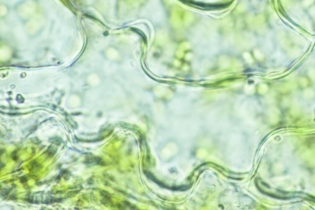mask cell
Returning a JSON list of instances; mask_svg holds the SVG:
<instances>
[{"label": "cell", "instance_id": "obj_1", "mask_svg": "<svg viewBox=\"0 0 315 210\" xmlns=\"http://www.w3.org/2000/svg\"><path fill=\"white\" fill-rule=\"evenodd\" d=\"M291 36L293 41L298 44H303L305 43V40L303 39V37L299 36V35H298L296 32H292L291 34Z\"/></svg>", "mask_w": 315, "mask_h": 210}, {"label": "cell", "instance_id": "obj_2", "mask_svg": "<svg viewBox=\"0 0 315 210\" xmlns=\"http://www.w3.org/2000/svg\"><path fill=\"white\" fill-rule=\"evenodd\" d=\"M244 43L247 47H252L255 43V39L250 34L247 35V36H245Z\"/></svg>", "mask_w": 315, "mask_h": 210}, {"label": "cell", "instance_id": "obj_3", "mask_svg": "<svg viewBox=\"0 0 315 210\" xmlns=\"http://www.w3.org/2000/svg\"><path fill=\"white\" fill-rule=\"evenodd\" d=\"M264 48L267 52H270L272 50L273 46H272V43L270 40H267L266 41V43H265Z\"/></svg>", "mask_w": 315, "mask_h": 210}, {"label": "cell", "instance_id": "obj_4", "mask_svg": "<svg viewBox=\"0 0 315 210\" xmlns=\"http://www.w3.org/2000/svg\"><path fill=\"white\" fill-rule=\"evenodd\" d=\"M243 57H244V58L248 62L250 61H252V57H251V55H250L248 52H245L244 54H243Z\"/></svg>", "mask_w": 315, "mask_h": 210}, {"label": "cell", "instance_id": "obj_5", "mask_svg": "<svg viewBox=\"0 0 315 210\" xmlns=\"http://www.w3.org/2000/svg\"><path fill=\"white\" fill-rule=\"evenodd\" d=\"M254 54L256 56V58H258V59H262V57H263V55L260 52V51H259V50H257V49L254 51Z\"/></svg>", "mask_w": 315, "mask_h": 210}, {"label": "cell", "instance_id": "obj_6", "mask_svg": "<svg viewBox=\"0 0 315 210\" xmlns=\"http://www.w3.org/2000/svg\"><path fill=\"white\" fill-rule=\"evenodd\" d=\"M313 2H314V0H304L303 3L304 6H308L310 5H311L313 3Z\"/></svg>", "mask_w": 315, "mask_h": 210}, {"label": "cell", "instance_id": "obj_7", "mask_svg": "<svg viewBox=\"0 0 315 210\" xmlns=\"http://www.w3.org/2000/svg\"><path fill=\"white\" fill-rule=\"evenodd\" d=\"M310 13L312 16L315 15V7H313L310 10Z\"/></svg>", "mask_w": 315, "mask_h": 210}]
</instances>
